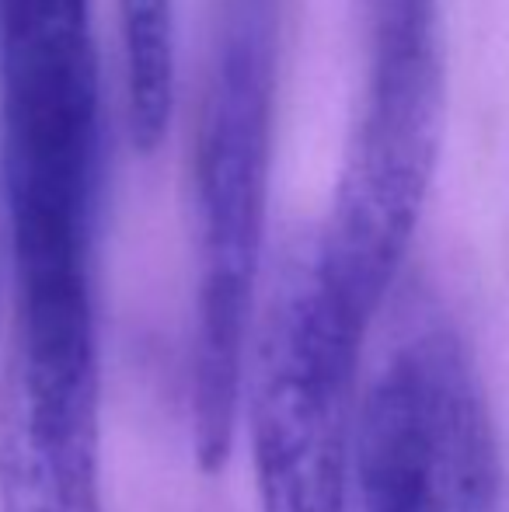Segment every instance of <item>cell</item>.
<instances>
[{
	"label": "cell",
	"instance_id": "6da1fadb",
	"mask_svg": "<svg viewBox=\"0 0 509 512\" xmlns=\"http://www.w3.org/2000/svg\"><path fill=\"white\" fill-rule=\"evenodd\" d=\"M0 154L14 335L35 405L95 415L105 77L95 0H0Z\"/></svg>",
	"mask_w": 509,
	"mask_h": 512
},
{
	"label": "cell",
	"instance_id": "52a82bcc",
	"mask_svg": "<svg viewBox=\"0 0 509 512\" xmlns=\"http://www.w3.org/2000/svg\"><path fill=\"white\" fill-rule=\"evenodd\" d=\"M126 119L133 143L154 150L171 126L178 84L175 0H119Z\"/></svg>",
	"mask_w": 509,
	"mask_h": 512
},
{
	"label": "cell",
	"instance_id": "7a4b0ae2",
	"mask_svg": "<svg viewBox=\"0 0 509 512\" xmlns=\"http://www.w3.org/2000/svg\"><path fill=\"white\" fill-rule=\"evenodd\" d=\"M279 0H217L192 157L189 422L203 474L224 471L258 321L272 147Z\"/></svg>",
	"mask_w": 509,
	"mask_h": 512
},
{
	"label": "cell",
	"instance_id": "8992f818",
	"mask_svg": "<svg viewBox=\"0 0 509 512\" xmlns=\"http://www.w3.org/2000/svg\"><path fill=\"white\" fill-rule=\"evenodd\" d=\"M102 432L39 418L0 384V512H105Z\"/></svg>",
	"mask_w": 509,
	"mask_h": 512
},
{
	"label": "cell",
	"instance_id": "277c9868",
	"mask_svg": "<svg viewBox=\"0 0 509 512\" xmlns=\"http://www.w3.org/2000/svg\"><path fill=\"white\" fill-rule=\"evenodd\" d=\"M367 331L328 293L311 244L258 304L241 394L258 512H349Z\"/></svg>",
	"mask_w": 509,
	"mask_h": 512
},
{
	"label": "cell",
	"instance_id": "3957f363",
	"mask_svg": "<svg viewBox=\"0 0 509 512\" xmlns=\"http://www.w3.org/2000/svg\"><path fill=\"white\" fill-rule=\"evenodd\" d=\"M447 119L440 0H374L360 112L332 209L311 241L321 283L363 324L377 321L419 230Z\"/></svg>",
	"mask_w": 509,
	"mask_h": 512
},
{
	"label": "cell",
	"instance_id": "5b68a950",
	"mask_svg": "<svg viewBox=\"0 0 509 512\" xmlns=\"http://www.w3.org/2000/svg\"><path fill=\"white\" fill-rule=\"evenodd\" d=\"M360 512H499L503 457L475 359L454 328L401 338L356 422Z\"/></svg>",
	"mask_w": 509,
	"mask_h": 512
}]
</instances>
